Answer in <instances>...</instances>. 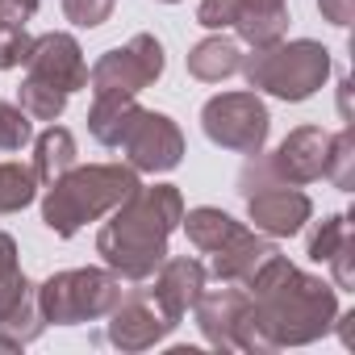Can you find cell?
Returning <instances> with one entry per match:
<instances>
[{
  "instance_id": "5bb4252c",
  "label": "cell",
  "mask_w": 355,
  "mask_h": 355,
  "mask_svg": "<svg viewBox=\"0 0 355 355\" xmlns=\"http://www.w3.org/2000/svg\"><path fill=\"white\" fill-rule=\"evenodd\" d=\"M205 284H209V268L197 263L193 255H167L159 272L150 276V293L171 318H184L197 305V297L205 293Z\"/></svg>"
},
{
  "instance_id": "f546056e",
  "label": "cell",
  "mask_w": 355,
  "mask_h": 355,
  "mask_svg": "<svg viewBox=\"0 0 355 355\" xmlns=\"http://www.w3.org/2000/svg\"><path fill=\"white\" fill-rule=\"evenodd\" d=\"M234 17H239V0H201L197 9V21L205 30H234Z\"/></svg>"
},
{
  "instance_id": "5b68a950",
  "label": "cell",
  "mask_w": 355,
  "mask_h": 355,
  "mask_svg": "<svg viewBox=\"0 0 355 355\" xmlns=\"http://www.w3.org/2000/svg\"><path fill=\"white\" fill-rule=\"evenodd\" d=\"M125 297V280L109 268H71L38 284V305L55 326H84L105 318Z\"/></svg>"
},
{
  "instance_id": "ac0fdd59",
  "label": "cell",
  "mask_w": 355,
  "mask_h": 355,
  "mask_svg": "<svg viewBox=\"0 0 355 355\" xmlns=\"http://www.w3.org/2000/svg\"><path fill=\"white\" fill-rule=\"evenodd\" d=\"M76 138L67 125H46L38 138H34V175H38V184H55L63 171L76 167Z\"/></svg>"
},
{
  "instance_id": "9a60e30c",
  "label": "cell",
  "mask_w": 355,
  "mask_h": 355,
  "mask_svg": "<svg viewBox=\"0 0 355 355\" xmlns=\"http://www.w3.org/2000/svg\"><path fill=\"white\" fill-rule=\"evenodd\" d=\"M214 255V280L218 284H247L259 268H263V259L268 255H276V243L268 239V234H259V230H239L230 243H222L218 251H209Z\"/></svg>"
},
{
  "instance_id": "1f68e13d",
  "label": "cell",
  "mask_w": 355,
  "mask_h": 355,
  "mask_svg": "<svg viewBox=\"0 0 355 355\" xmlns=\"http://www.w3.org/2000/svg\"><path fill=\"white\" fill-rule=\"evenodd\" d=\"M318 9H322V17H326L330 26H338V30H347V26L355 21V0H318Z\"/></svg>"
},
{
  "instance_id": "4dcf8cb0",
  "label": "cell",
  "mask_w": 355,
  "mask_h": 355,
  "mask_svg": "<svg viewBox=\"0 0 355 355\" xmlns=\"http://www.w3.org/2000/svg\"><path fill=\"white\" fill-rule=\"evenodd\" d=\"M42 0H0V21H9V26H26L34 13H38Z\"/></svg>"
},
{
  "instance_id": "8fae6325",
  "label": "cell",
  "mask_w": 355,
  "mask_h": 355,
  "mask_svg": "<svg viewBox=\"0 0 355 355\" xmlns=\"http://www.w3.org/2000/svg\"><path fill=\"white\" fill-rule=\"evenodd\" d=\"M243 201H247L251 226L259 234H268V239H293L313 218V201L297 184H268V189H259V193H251Z\"/></svg>"
},
{
  "instance_id": "4316f807",
  "label": "cell",
  "mask_w": 355,
  "mask_h": 355,
  "mask_svg": "<svg viewBox=\"0 0 355 355\" xmlns=\"http://www.w3.org/2000/svg\"><path fill=\"white\" fill-rule=\"evenodd\" d=\"M113 5H117V0H63V13H67L71 26L96 30V26H105L113 17Z\"/></svg>"
},
{
  "instance_id": "d4e9b609",
  "label": "cell",
  "mask_w": 355,
  "mask_h": 355,
  "mask_svg": "<svg viewBox=\"0 0 355 355\" xmlns=\"http://www.w3.org/2000/svg\"><path fill=\"white\" fill-rule=\"evenodd\" d=\"M34 142V121L21 105L0 101V150H21Z\"/></svg>"
},
{
  "instance_id": "7402d4cb",
  "label": "cell",
  "mask_w": 355,
  "mask_h": 355,
  "mask_svg": "<svg viewBox=\"0 0 355 355\" xmlns=\"http://www.w3.org/2000/svg\"><path fill=\"white\" fill-rule=\"evenodd\" d=\"M17 96H21L17 105L30 113V121H59L63 109H67V92L55 88V84H46V80H38V76H26Z\"/></svg>"
},
{
  "instance_id": "6da1fadb",
  "label": "cell",
  "mask_w": 355,
  "mask_h": 355,
  "mask_svg": "<svg viewBox=\"0 0 355 355\" xmlns=\"http://www.w3.org/2000/svg\"><path fill=\"white\" fill-rule=\"evenodd\" d=\"M251 293V309L239 326L234 351L272 355L280 347H305L334 330L338 288L322 276L301 272L280 251L263 259V268L243 284Z\"/></svg>"
},
{
  "instance_id": "44dd1931",
  "label": "cell",
  "mask_w": 355,
  "mask_h": 355,
  "mask_svg": "<svg viewBox=\"0 0 355 355\" xmlns=\"http://www.w3.org/2000/svg\"><path fill=\"white\" fill-rule=\"evenodd\" d=\"M38 175L34 167H21V163H0V218L5 214H21L34 197H38Z\"/></svg>"
},
{
  "instance_id": "e0dca14e",
  "label": "cell",
  "mask_w": 355,
  "mask_h": 355,
  "mask_svg": "<svg viewBox=\"0 0 355 355\" xmlns=\"http://www.w3.org/2000/svg\"><path fill=\"white\" fill-rule=\"evenodd\" d=\"M142 105L125 92H92V109H88V134L101 142V146H117L134 121Z\"/></svg>"
},
{
  "instance_id": "3957f363",
  "label": "cell",
  "mask_w": 355,
  "mask_h": 355,
  "mask_svg": "<svg viewBox=\"0 0 355 355\" xmlns=\"http://www.w3.org/2000/svg\"><path fill=\"white\" fill-rule=\"evenodd\" d=\"M138 184L142 180H138V171L130 163H88V167L76 163L55 184H46L42 222H46L51 234L71 239L88 222H101L105 214H113Z\"/></svg>"
},
{
  "instance_id": "8d00e7d4",
  "label": "cell",
  "mask_w": 355,
  "mask_h": 355,
  "mask_svg": "<svg viewBox=\"0 0 355 355\" xmlns=\"http://www.w3.org/2000/svg\"><path fill=\"white\" fill-rule=\"evenodd\" d=\"M163 5H180V0H163Z\"/></svg>"
},
{
  "instance_id": "836d02e7",
  "label": "cell",
  "mask_w": 355,
  "mask_h": 355,
  "mask_svg": "<svg viewBox=\"0 0 355 355\" xmlns=\"http://www.w3.org/2000/svg\"><path fill=\"white\" fill-rule=\"evenodd\" d=\"M338 113H343V117L351 121V84H347V80L338 84Z\"/></svg>"
},
{
  "instance_id": "7c38bea8",
  "label": "cell",
  "mask_w": 355,
  "mask_h": 355,
  "mask_svg": "<svg viewBox=\"0 0 355 355\" xmlns=\"http://www.w3.org/2000/svg\"><path fill=\"white\" fill-rule=\"evenodd\" d=\"M26 67H30V76H38V80H46V84L63 88L67 96L80 92V88H88L84 51H80V42H76L71 34H63V30H51V34L34 38Z\"/></svg>"
},
{
  "instance_id": "484cf974",
  "label": "cell",
  "mask_w": 355,
  "mask_h": 355,
  "mask_svg": "<svg viewBox=\"0 0 355 355\" xmlns=\"http://www.w3.org/2000/svg\"><path fill=\"white\" fill-rule=\"evenodd\" d=\"M30 46L34 38L26 34V26H9V21H0V71H13L30 59Z\"/></svg>"
},
{
  "instance_id": "cb8c5ba5",
  "label": "cell",
  "mask_w": 355,
  "mask_h": 355,
  "mask_svg": "<svg viewBox=\"0 0 355 355\" xmlns=\"http://www.w3.org/2000/svg\"><path fill=\"white\" fill-rule=\"evenodd\" d=\"M351 234V226H347V214H330V218H322L313 230H309V243H305V255L313 259V263H326L334 251H338V243Z\"/></svg>"
},
{
  "instance_id": "ba28073f",
  "label": "cell",
  "mask_w": 355,
  "mask_h": 355,
  "mask_svg": "<svg viewBox=\"0 0 355 355\" xmlns=\"http://www.w3.org/2000/svg\"><path fill=\"white\" fill-rule=\"evenodd\" d=\"M105 318H109V343L117 351H150L180 326V318H171L150 288H125V297Z\"/></svg>"
},
{
  "instance_id": "603a6c76",
  "label": "cell",
  "mask_w": 355,
  "mask_h": 355,
  "mask_svg": "<svg viewBox=\"0 0 355 355\" xmlns=\"http://www.w3.org/2000/svg\"><path fill=\"white\" fill-rule=\"evenodd\" d=\"M322 175L338 193L355 189V134H351V125H343L338 134H330V150H326V171Z\"/></svg>"
},
{
  "instance_id": "9c48e42d",
  "label": "cell",
  "mask_w": 355,
  "mask_h": 355,
  "mask_svg": "<svg viewBox=\"0 0 355 355\" xmlns=\"http://www.w3.org/2000/svg\"><path fill=\"white\" fill-rule=\"evenodd\" d=\"M117 146H121V155H125V163L134 171H171L184 159L180 125H175L167 113H155V109H138Z\"/></svg>"
},
{
  "instance_id": "ffe728a7",
  "label": "cell",
  "mask_w": 355,
  "mask_h": 355,
  "mask_svg": "<svg viewBox=\"0 0 355 355\" xmlns=\"http://www.w3.org/2000/svg\"><path fill=\"white\" fill-rule=\"evenodd\" d=\"M239 38L255 51V46H272L288 34V5L284 9H239L234 17Z\"/></svg>"
},
{
  "instance_id": "83f0119b",
  "label": "cell",
  "mask_w": 355,
  "mask_h": 355,
  "mask_svg": "<svg viewBox=\"0 0 355 355\" xmlns=\"http://www.w3.org/2000/svg\"><path fill=\"white\" fill-rule=\"evenodd\" d=\"M30 293H34V280H30L21 268H13L9 276H0V322H5Z\"/></svg>"
},
{
  "instance_id": "52a82bcc",
  "label": "cell",
  "mask_w": 355,
  "mask_h": 355,
  "mask_svg": "<svg viewBox=\"0 0 355 355\" xmlns=\"http://www.w3.org/2000/svg\"><path fill=\"white\" fill-rule=\"evenodd\" d=\"M167 59H163V42L155 34H134L125 46L105 51L92 71H88V88L92 92H125L138 96L142 88H150L163 76Z\"/></svg>"
},
{
  "instance_id": "277c9868",
  "label": "cell",
  "mask_w": 355,
  "mask_h": 355,
  "mask_svg": "<svg viewBox=\"0 0 355 355\" xmlns=\"http://www.w3.org/2000/svg\"><path fill=\"white\" fill-rule=\"evenodd\" d=\"M247 84L255 92H268L276 101H309L326 80H330V51L313 38H293V42H272V46H255L251 55H243Z\"/></svg>"
},
{
  "instance_id": "7a4b0ae2",
  "label": "cell",
  "mask_w": 355,
  "mask_h": 355,
  "mask_svg": "<svg viewBox=\"0 0 355 355\" xmlns=\"http://www.w3.org/2000/svg\"><path fill=\"white\" fill-rule=\"evenodd\" d=\"M184 197L175 184H138L96 234V255L125 284H146L167 259V239L180 230Z\"/></svg>"
},
{
  "instance_id": "d6986e66",
  "label": "cell",
  "mask_w": 355,
  "mask_h": 355,
  "mask_svg": "<svg viewBox=\"0 0 355 355\" xmlns=\"http://www.w3.org/2000/svg\"><path fill=\"white\" fill-rule=\"evenodd\" d=\"M180 226H184V234H189V243L197 247V251H218L222 243H230L239 230H243V222H234L226 209H214V205H197V209H184V218H180Z\"/></svg>"
},
{
  "instance_id": "2e32d148",
  "label": "cell",
  "mask_w": 355,
  "mask_h": 355,
  "mask_svg": "<svg viewBox=\"0 0 355 355\" xmlns=\"http://www.w3.org/2000/svg\"><path fill=\"white\" fill-rule=\"evenodd\" d=\"M239 67H243V46H239V38H226L222 30L189 51V76L201 84H222V80L239 76Z\"/></svg>"
},
{
  "instance_id": "4fadbf2b",
  "label": "cell",
  "mask_w": 355,
  "mask_h": 355,
  "mask_svg": "<svg viewBox=\"0 0 355 355\" xmlns=\"http://www.w3.org/2000/svg\"><path fill=\"white\" fill-rule=\"evenodd\" d=\"M247 309H251V293H247L243 284H222V288H209V284H205V293H201L197 305H193L201 338H205L209 347H218V351H234L239 326H243Z\"/></svg>"
},
{
  "instance_id": "e575fe53",
  "label": "cell",
  "mask_w": 355,
  "mask_h": 355,
  "mask_svg": "<svg viewBox=\"0 0 355 355\" xmlns=\"http://www.w3.org/2000/svg\"><path fill=\"white\" fill-rule=\"evenodd\" d=\"M239 9H284V0H239Z\"/></svg>"
},
{
  "instance_id": "30bf717a",
  "label": "cell",
  "mask_w": 355,
  "mask_h": 355,
  "mask_svg": "<svg viewBox=\"0 0 355 355\" xmlns=\"http://www.w3.org/2000/svg\"><path fill=\"white\" fill-rule=\"evenodd\" d=\"M326 150H330V134L322 125H297L280 138V146L268 159L272 175L280 184H313L322 180V171H326Z\"/></svg>"
},
{
  "instance_id": "d6a6232c",
  "label": "cell",
  "mask_w": 355,
  "mask_h": 355,
  "mask_svg": "<svg viewBox=\"0 0 355 355\" xmlns=\"http://www.w3.org/2000/svg\"><path fill=\"white\" fill-rule=\"evenodd\" d=\"M13 268H21V263H17V239L0 230V276H9Z\"/></svg>"
},
{
  "instance_id": "f1b7e54d",
  "label": "cell",
  "mask_w": 355,
  "mask_h": 355,
  "mask_svg": "<svg viewBox=\"0 0 355 355\" xmlns=\"http://www.w3.org/2000/svg\"><path fill=\"white\" fill-rule=\"evenodd\" d=\"M326 263H330V272H334V288L355 293V234H347V239L338 243V251H334Z\"/></svg>"
},
{
  "instance_id": "8992f818",
  "label": "cell",
  "mask_w": 355,
  "mask_h": 355,
  "mask_svg": "<svg viewBox=\"0 0 355 355\" xmlns=\"http://www.w3.org/2000/svg\"><path fill=\"white\" fill-rule=\"evenodd\" d=\"M201 130L214 146L234 150V155H255L268 142L272 117L259 92H218L201 109Z\"/></svg>"
},
{
  "instance_id": "d590c367",
  "label": "cell",
  "mask_w": 355,
  "mask_h": 355,
  "mask_svg": "<svg viewBox=\"0 0 355 355\" xmlns=\"http://www.w3.org/2000/svg\"><path fill=\"white\" fill-rule=\"evenodd\" d=\"M26 343L21 338H13V334H5V330H0V351H21Z\"/></svg>"
}]
</instances>
